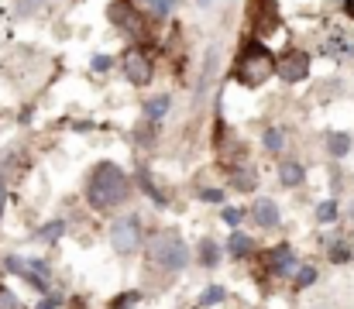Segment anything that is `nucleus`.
Wrapping results in <instances>:
<instances>
[{
    "label": "nucleus",
    "mask_w": 354,
    "mask_h": 309,
    "mask_svg": "<svg viewBox=\"0 0 354 309\" xmlns=\"http://www.w3.org/2000/svg\"><path fill=\"white\" fill-rule=\"evenodd\" d=\"M86 196H90V203L97 209H111V206L124 203L127 200V176L120 172L118 165H111V162L97 165L93 176H90Z\"/></svg>",
    "instance_id": "f257e3e1"
},
{
    "label": "nucleus",
    "mask_w": 354,
    "mask_h": 309,
    "mask_svg": "<svg viewBox=\"0 0 354 309\" xmlns=\"http://www.w3.org/2000/svg\"><path fill=\"white\" fill-rule=\"evenodd\" d=\"M275 69L279 66H275V59H272V52L265 45H248L244 55L237 59L234 76H237V83H244V86H261Z\"/></svg>",
    "instance_id": "f03ea898"
},
{
    "label": "nucleus",
    "mask_w": 354,
    "mask_h": 309,
    "mask_svg": "<svg viewBox=\"0 0 354 309\" xmlns=\"http://www.w3.org/2000/svg\"><path fill=\"white\" fill-rule=\"evenodd\" d=\"M148 254H151L162 268H169V272H183V268L189 265V251H186L183 237L172 234V230H158V234H151V241H148Z\"/></svg>",
    "instance_id": "7ed1b4c3"
},
{
    "label": "nucleus",
    "mask_w": 354,
    "mask_h": 309,
    "mask_svg": "<svg viewBox=\"0 0 354 309\" xmlns=\"http://www.w3.org/2000/svg\"><path fill=\"white\" fill-rule=\"evenodd\" d=\"M111 241H114V247H118L120 254H131V251L141 244V227H138V220H134V216L118 220V223L111 227Z\"/></svg>",
    "instance_id": "20e7f679"
},
{
    "label": "nucleus",
    "mask_w": 354,
    "mask_h": 309,
    "mask_svg": "<svg viewBox=\"0 0 354 309\" xmlns=\"http://www.w3.org/2000/svg\"><path fill=\"white\" fill-rule=\"evenodd\" d=\"M279 73H282L286 83H299V79H306V76H310V55H306V52H289V55H282Z\"/></svg>",
    "instance_id": "39448f33"
},
{
    "label": "nucleus",
    "mask_w": 354,
    "mask_h": 309,
    "mask_svg": "<svg viewBox=\"0 0 354 309\" xmlns=\"http://www.w3.org/2000/svg\"><path fill=\"white\" fill-rule=\"evenodd\" d=\"M124 76L131 79V83H138V86H145L148 79H151V62L138 52V48H131L127 55H124Z\"/></svg>",
    "instance_id": "423d86ee"
},
{
    "label": "nucleus",
    "mask_w": 354,
    "mask_h": 309,
    "mask_svg": "<svg viewBox=\"0 0 354 309\" xmlns=\"http://www.w3.org/2000/svg\"><path fill=\"white\" fill-rule=\"evenodd\" d=\"M251 10L258 14V31H272V28L279 24L275 0H251Z\"/></svg>",
    "instance_id": "0eeeda50"
},
{
    "label": "nucleus",
    "mask_w": 354,
    "mask_h": 309,
    "mask_svg": "<svg viewBox=\"0 0 354 309\" xmlns=\"http://www.w3.org/2000/svg\"><path fill=\"white\" fill-rule=\"evenodd\" d=\"M272 268H275L279 275H296V258H292V251H289V247H275V251H272Z\"/></svg>",
    "instance_id": "6e6552de"
},
{
    "label": "nucleus",
    "mask_w": 354,
    "mask_h": 309,
    "mask_svg": "<svg viewBox=\"0 0 354 309\" xmlns=\"http://www.w3.org/2000/svg\"><path fill=\"white\" fill-rule=\"evenodd\" d=\"M254 223L275 227V223H279V206L272 203V200H258V203H254Z\"/></svg>",
    "instance_id": "1a4fd4ad"
},
{
    "label": "nucleus",
    "mask_w": 354,
    "mask_h": 309,
    "mask_svg": "<svg viewBox=\"0 0 354 309\" xmlns=\"http://www.w3.org/2000/svg\"><path fill=\"white\" fill-rule=\"evenodd\" d=\"M279 182H282V186H299V182H303V165L286 162V165L279 169Z\"/></svg>",
    "instance_id": "9d476101"
},
{
    "label": "nucleus",
    "mask_w": 354,
    "mask_h": 309,
    "mask_svg": "<svg viewBox=\"0 0 354 309\" xmlns=\"http://www.w3.org/2000/svg\"><path fill=\"white\" fill-rule=\"evenodd\" d=\"M227 251H231V254H237V258H244V254H251V251H254V241H251V237H244V234H231Z\"/></svg>",
    "instance_id": "9b49d317"
},
{
    "label": "nucleus",
    "mask_w": 354,
    "mask_h": 309,
    "mask_svg": "<svg viewBox=\"0 0 354 309\" xmlns=\"http://www.w3.org/2000/svg\"><path fill=\"white\" fill-rule=\"evenodd\" d=\"M165 110H169V97H155V100L145 103V117H148V120H162Z\"/></svg>",
    "instance_id": "f8f14e48"
},
{
    "label": "nucleus",
    "mask_w": 354,
    "mask_h": 309,
    "mask_svg": "<svg viewBox=\"0 0 354 309\" xmlns=\"http://www.w3.org/2000/svg\"><path fill=\"white\" fill-rule=\"evenodd\" d=\"M214 73H217V48H210V52H207V66H203V79H200V97H203V90L210 86V79H214Z\"/></svg>",
    "instance_id": "ddd939ff"
},
{
    "label": "nucleus",
    "mask_w": 354,
    "mask_h": 309,
    "mask_svg": "<svg viewBox=\"0 0 354 309\" xmlns=\"http://www.w3.org/2000/svg\"><path fill=\"white\" fill-rule=\"evenodd\" d=\"M200 261H203L207 268H214V265L221 261V247H217L214 241H203V244H200Z\"/></svg>",
    "instance_id": "4468645a"
},
{
    "label": "nucleus",
    "mask_w": 354,
    "mask_h": 309,
    "mask_svg": "<svg viewBox=\"0 0 354 309\" xmlns=\"http://www.w3.org/2000/svg\"><path fill=\"white\" fill-rule=\"evenodd\" d=\"M327 144H330V155H337V158L351 151V138H348V134H330Z\"/></svg>",
    "instance_id": "2eb2a0df"
},
{
    "label": "nucleus",
    "mask_w": 354,
    "mask_h": 309,
    "mask_svg": "<svg viewBox=\"0 0 354 309\" xmlns=\"http://www.w3.org/2000/svg\"><path fill=\"white\" fill-rule=\"evenodd\" d=\"M265 148H268V151H282V148H286V134H282L279 127H268V131H265Z\"/></svg>",
    "instance_id": "dca6fc26"
},
{
    "label": "nucleus",
    "mask_w": 354,
    "mask_h": 309,
    "mask_svg": "<svg viewBox=\"0 0 354 309\" xmlns=\"http://www.w3.org/2000/svg\"><path fill=\"white\" fill-rule=\"evenodd\" d=\"M231 182H234L237 189H251V186L258 182V176H254V172H248V169H237V172H234V179H231Z\"/></svg>",
    "instance_id": "f3484780"
},
{
    "label": "nucleus",
    "mask_w": 354,
    "mask_h": 309,
    "mask_svg": "<svg viewBox=\"0 0 354 309\" xmlns=\"http://www.w3.org/2000/svg\"><path fill=\"white\" fill-rule=\"evenodd\" d=\"M227 292H224V285H210L203 296H200V306H214V303H221Z\"/></svg>",
    "instance_id": "a211bd4d"
},
{
    "label": "nucleus",
    "mask_w": 354,
    "mask_h": 309,
    "mask_svg": "<svg viewBox=\"0 0 354 309\" xmlns=\"http://www.w3.org/2000/svg\"><path fill=\"white\" fill-rule=\"evenodd\" d=\"M141 189H145V193H148V196H151L158 206H165V196L155 189V182H151V176H148V172H141Z\"/></svg>",
    "instance_id": "6ab92c4d"
},
{
    "label": "nucleus",
    "mask_w": 354,
    "mask_h": 309,
    "mask_svg": "<svg viewBox=\"0 0 354 309\" xmlns=\"http://www.w3.org/2000/svg\"><path fill=\"white\" fill-rule=\"evenodd\" d=\"M148 3H151V10H155L158 17H165V14L176 7V0H148Z\"/></svg>",
    "instance_id": "aec40b11"
},
{
    "label": "nucleus",
    "mask_w": 354,
    "mask_h": 309,
    "mask_svg": "<svg viewBox=\"0 0 354 309\" xmlns=\"http://www.w3.org/2000/svg\"><path fill=\"white\" fill-rule=\"evenodd\" d=\"M3 268H7V272H14V275H24V272H28V265H24V261H17V258H3Z\"/></svg>",
    "instance_id": "412c9836"
},
{
    "label": "nucleus",
    "mask_w": 354,
    "mask_h": 309,
    "mask_svg": "<svg viewBox=\"0 0 354 309\" xmlns=\"http://www.w3.org/2000/svg\"><path fill=\"white\" fill-rule=\"evenodd\" d=\"M317 216H320V220H334V216H337V203H320L317 206Z\"/></svg>",
    "instance_id": "4be33fe9"
},
{
    "label": "nucleus",
    "mask_w": 354,
    "mask_h": 309,
    "mask_svg": "<svg viewBox=\"0 0 354 309\" xmlns=\"http://www.w3.org/2000/svg\"><path fill=\"white\" fill-rule=\"evenodd\" d=\"M62 230H66V227H62V223H59V220H55V223H48V227H45V230H41V237H45V241H55V237H59V234H62Z\"/></svg>",
    "instance_id": "5701e85b"
},
{
    "label": "nucleus",
    "mask_w": 354,
    "mask_h": 309,
    "mask_svg": "<svg viewBox=\"0 0 354 309\" xmlns=\"http://www.w3.org/2000/svg\"><path fill=\"white\" fill-rule=\"evenodd\" d=\"M330 254H334V261H351V247L348 244H334Z\"/></svg>",
    "instance_id": "b1692460"
},
{
    "label": "nucleus",
    "mask_w": 354,
    "mask_h": 309,
    "mask_svg": "<svg viewBox=\"0 0 354 309\" xmlns=\"http://www.w3.org/2000/svg\"><path fill=\"white\" fill-rule=\"evenodd\" d=\"M313 279H317V268H299V272H296V282H299V285H310Z\"/></svg>",
    "instance_id": "393cba45"
},
{
    "label": "nucleus",
    "mask_w": 354,
    "mask_h": 309,
    "mask_svg": "<svg viewBox=\"0 0 354 309\" xmlns=\"http://www.w3.org/2000/svg\"><path fill=\"white\" fill-rule=\"evenodd\" d=\"M0 309H17V299L7 289H0Z\"/></svg>",
    "instance_id": "a878e982"
},
{
    "label": "nucleus",
    "mask_w": 354,
    "mask_h": 309,
    "mask_svg": "<svg viewBox=\"0 0 354 309\" xmlns=\"http://www.w3.org/2000/svg\"><path fill=\"white\" fill-rule=\"evenodd\" d=\"M93 69H97V73L111 69V59H107V55H97V59H93Z\"/></svg>",
    "instance_id": "bb28decb"
},
{
    "label": "nucleus",
    "mask_w": 354,
    "mask_h": 309,
    "mask_svg": "<svg viewBox=\"0 0 354 309\" xmlns=\"http://www.w3.org/2000/svg\"><path fill=\"white\" fill-rule=\"evenodd\" d=\"M203 200H210V203H221V200H224V193H221V189H203Z\"/></svg>",
    "instance_id": "cd10ccee"
},
{
    "label": "nucleus",
    "mask_w": 354,
    "mask_h": 309,
    "mask_svg": "<svg viewBox=\"0 0 354 309\" xmlns=\"http://www.w3.org/2000/svg\"><path fill=\"white\" fill-rule=\"evenodd\" d=\"M224 220H227V223H237V220H241V209H224Z\"/></svg>",
    "instance_id": "c85d7f7f"
},
{
    "label": "nucleus",
    "mask_w": 354,
    "mask_h": 309,
    "mask_svg": "<svg viewBox=\"0 0 354 309\" xmlns=\"http://www.w3.org/2000/svg\"><path fill=\"white\" fill-rule=\"evenodd\" d=\"M38 309H55V299H45V303H41Z\"/></svg>",
    "instance_id": "c756f323"
},
{
    "label": "nucleus",
    "mask_w": 354,
    "mask_h": 309,
    "mask_svg": "<svg viewBox=\"0 0 354 309\" xmlns=\"http://www.w3.org/2000/svg\"><path fill=\"white\" fill-rule=\"evenodd\" d=\"M344 10H348V14L354 17V0H348V3H344Z\"/></svg>",
    "instance_id": "7c9ffc66"
},
{
    "label": "nucleus",
    "mask_w": 354,
    "mask_h": 309,
    "mask_svg": "<svg viewBox=\"0 0 354 309\" xmlns=\"http://www.w3.org/2000/svg\"><path fill=\"white\" fill-rule=\"evenodd\" d=\"M0 203H3V189H0Z\"/></svg>",
    "instance_id": "2f4dec72"
},
{
    "label": "nucleus",
    "mask_w": 354,
    "mask_h": 309,
    "mask_svg": "<svg viewBox=\"0 0 354 309\" xmlns=\"http://www.w3.org/2000/svg\"><path fill=\"white\" fill-rule=\"evenodd\" d=\"M200 3H210V0H200Z\"/></svg>",
    "instance_id": "473e14b6"
}]
</instances>
